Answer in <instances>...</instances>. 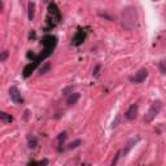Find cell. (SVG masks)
<instances>
[{"label":"cell","instance_id":"9c48e42d","mask_svg":"<svg viewBox=\"0 0 166 166\" xmlns=\"http://www.w3.org/2000/svg\"><path fill=\"white\" fill-rule=\"evenodd\" d=\"M140 140V138L139 136H136V138H132V139H130L129 141H127V144L125 145V148H123V151H122V153H123V156H126V154L127 153H129L130 152V149L132 148V147H134L135 144H136V143L138 141H139Z\"/></svg>","mask_w":166,"mask_h":166},{"label":"cell","instance_id":"52a82bcc","mask_svg":"<svg viewBox=\"0 0 166 166\" xmlns=\"http://www.w3.org/2000/svg\"><path fill=\"white\" fill-rule=\"evenodd\" d=\"M136 115H138V104H131L130 108L126 110L125 117H126V119L132 121V119L136 118Z\"/></svg>","mask_w":166,"mask_h":166},{"label":"cell","instance_id":"9a60e30c","mask_svg":"<svg viewBox=\"0 0 166 166\" xmlns=\"http://www.w3.org/2000/svg\"><path fill=\"white\" fill-rule=\"evenodd\" d=\"M158 69H160V71H161L162 74H166V60H162V61H160Z\"/></svg>","mask_w":166,"mask_h":166},{"label":"cell","instance_id":"d6986e66","mask_svg":"<svg viewBox=\"0 0 166 166\" xmlns=\"http://www.w3.org/2000/svg\"><path fill=\"white\" fill-rule=\"evenodd\" d=\"M49 68H51V65H49L48 62H46V64H44L42 68H40V70H39V71H40V74H44L47 70H49Z\"/></svg>","mask_w":166,"mask_h":166},{"label":"cell","instance_id":"ba28073f","mask_svg":"<svg viewBox=\"0 0 166 166\" xmlns=\"http://www.w3.org/2000/svg\"><path fill=\"white\" fill-rule=\"evenodd\" d=\"M86 39V31L85 30H78L77 31V34L74 35V38H73V46H75V47H78V46H81V44L83 43V40Z\"/></svg>","mask_w":166,"mask_h":166},{"label":"cell","instance_id":"6da1fadb","mask_svg":"<svg viewBox=\"0 0 166 166\" xmlns=\"http://www.w3.org/2000/svg\"><path fill=\"white\" fill-rule=\"evenodd\" d=\"M61 21V12H60L58 7L56 3H49L48 4V12H47V18H46V30H52L53 27L58 25Z\"/></svg>","mask_w":166,"mask_h":166},{"label":"cell","instance_id":"30bf717a","mask_svg":"<svg viewBox=\"0 0 166 166\" xmlns=\"http://www.w3.org/2000/svg\"><path fill=\"white\" fill-rule=\"evenodd\" d=\"M36 68H38V66H36L34 62H32V61H31L30 64H27L25 68H24V71H22V73H24V77H25V78H29V77L31 75V73H32V71H34Z\"/></svg>","mask_w":166,"mask_h":166},{"label":"cell","instance_id":"7a4b0ae2","mask_svg":"<svg viewBox=\"0 0 166 166\" xmlns=\"http://www.w3.org/2000/svg\"><path fill=\"white\" fill-rule=\"evenodd\" d=\"M121 21L122 25L126 27L127 30H131L135 26L136 21H138V13H136V8L135 7H127L123 9L122 14H121Z\"/></svg>","mask_w":166,"mask_h":166},{"label":"cell","instance_id":"8fae6325","mask_svg":"<svg viewBox=\"0 0 166 166\" xmlns=\"http://www.w3.org/2000/svg\"><path fill=\"white\" fill-rule=\"evenodd\" d=\"M79 97H81V95L78 92H74V93H71V95L68 97V100H66V103H68L69 105H73V104H75L77 101L79 100Z\"/></svg>","mask_w":166,"mask_h":166},{"label":"cell","instance_id":"3957f363","mask_svg":"<svg viewBox=\"0 0 166 166\" xmlns=\"http://www.w3.org/2000/svg\"><path fill=\"white\" fill-rule=\"evenodd\" d=\"M42 44L44 46V49H43V52L40 53L42 56L44 58H47L49 55L52 53V51L55 49V47H56V44H57V38L56 36H53V35H46L42 39Z\"/></svg>","mask_w":166,"mask_h":166},{"label":"cell","instance_id":"7c38bea8","mask_svg":"<svg viewBox=\"0 0 166 166\" xmlns=\"http://www.w3.org/2000/svg\"><path fill=\"white\" fill-rule=\"evenodd\" d=\"M0 119H2V122H4V123H10L13 121V117L10 114H8V113L2 112L0 113Z\"/></svg>","mask_w":166,"mask_h":166},{"label":"cell","instance_id":"ffe728a7","mask_svg":"<svg viewBox=\"0 0 166 166\" xmlns=\"http://www.w3.org/2000/svg\"><path fill=\"white\" fill-rule=\"evenodd\" d=\"M7 57H8V52H7V51L2 52V57H0V61H2V62H4L5 60H7Z\"/></svg>","mask_w":166,"mask_h":166},{"label":"cell","instance_id":"44dd1931","mask_svg":"<svg viewBox=\"0 0 166 166\" xmlns=\"http://www.w3.org/2000/svg\"><path fill=\"white\" fill-rule=\"evenodd\" d=\"M100 68H101V65H100V64L95 66V69H93V73H92L95 77H97V75H99V70H100Z\"/></svg>","mask_w":166,"mask_h":166},{"label":"cell","instance_id":"4fadbf2b","mask_svg":"<svg viewBox=\"0 0 166 166\" xmlns=\"http://www.w3.org/2000/svg\"><path fill=\"white\" fill-rule=\"evenodd\" d=\"M27 144H29V148L30 149H34V148H36V145H38V139L35 136H29L27 138Z\"/></svg>","mask_w":166,"mask_h":166},{"label":"cell","instance_id":"cb8c5ba5","mask_svg":"<svg viewBox=\"0 0 166 166\" xmlns=\"http://www.w3.org/2000/svg\"><path fill=\"white\" fill-rule=\"evenodd\" d=\"M118 118H119V117H117V118H115V121L113 122V127H115V126H117V123H118Z\"/></svg>","mask_w":166,"mask_h":166},{"label":"cell","instance_id":"5bb4252c","mask_svg":"<svg viewBox=\"0 0 166 166\" xmlns=\"http://www.w3.org/2000/svg\"><path fill=\"white\" fill-rule=\"evenodd\" d=\"M27 8H29V20L32 21L34 20V12H35V3L30 2L29 5H27Z\"/></svg>","mask_w":166,"mask_h":166},{"label":"cell","instance_id":"ac0fdd59","mask_svg":"<svg viewBox=\"0 0 166 166\" xmlns=\"http://www.w3.org/2000/svg\"><path fill=\"white\" fill-rule=\"evenodd\" d=\"M81 143H82V141L78 139V140H75V141H73V143H70V145H69L68 148H69V149H75L77 147L81 145Z\"/></svg>","mask_w":166,"mask_h":166},{"label":"cell","instance_id":"277c9868","mask_svg":"<svg viewBox=\"0 0 166 166\" xmlns=\"http://www.w3.org/2000/svg\"><path fill=\"white\" fill-rule=\"evenodd\" d=\"M161 109H162V103L161 101H160V100L153 101L152 105H151V108H149V110L147 112V114L144 115V122L145 123H151L152 121L160 114Z\"/></svg>","mask_w":166,"mask_h":166},{"label":"cell","instance_id":"603a6c76","mask_svg":"<svg viewBox=\"0 0 166 166\" xmlns=\"http://www.w3.org/2000/svg\"><path fill=\"white\" fill-rule=\"evenodd\" d=\"M39 165H40V166H47V165H48V160H47V158H44L42 162H39Z\"/></svg>","mask_w":166,"mask_h":166},{"label":"cell","instance_id":"5b68a950","mask_svg":"<svg viewBox=\"0 0 166 166\" xmlns=\"http://www.w3.org/2000/svg\"><path fill=\"white\" fill-rule=\"evenodd\" d=\"M147 77H148V70L145 68H143V69H140L139 71H138V73H135L134 77H130L129 79L132 83H141V82L145 81Z\"/></svg>","mask_w":166,"mask_h":166},{"label":"cell","instance_id":"8992f818","mask_svg":"<svg viewBox=\"0 0 166 166\" xmlns=\"http://www.w3.org/2000/svg\"><path fill=\"white\" fill-rule=\"evenodd\" d=\"M9 96H10V100H12L13 103H16V104L24 101V99H22L21 93L18 91V88L16 87V86H12V87L9 88Z\"/></svg>","mask_w":166,"mask_h":166},{"label":"cell","instance_id":"2e32d148","mask_svg":"<svg viewBox=\"0 0 166 166\" xmlns=\"http://www.w3.org/2000/svg\"><path fill=\"white\" fill-rule=\"evenodd\" d=\"M119 156H121V151H118L117 153L114 154V158L112 160V164H110V166H117L118 160H119Z\"/></svg>","mask_w":166,"mask_h":166},{"label":"cell","instance_id":"7402d4cb","mask_svg":"<svg viewBox=\"0 0 166 166\" xmlns=\"http://www.w3.org/2000/svg\"><path fill=\"white\" fill-rule=\"evenodd\" d=\"M27 166H40L39 162H36V161H30L29 164H27Z\"/></svg>","mask_w":166,"mask_h":166},{"label":"cell","instance_id":"e0dca14e","mask_svg":"<svg viewBox=\"0 0 166 166\" xmlns=\"http://www.w3.org/2000/svg\"><path fill=\"white\" fill-rule=\"evenodd\" d=\"M66 136H68V134H66V131H62L61 134H60V135L57 136V140H58V143H60V145H61V143H64V140L66 139Z\"/></svg>","mask_w":166,"mask_h":166}]
</instances>
